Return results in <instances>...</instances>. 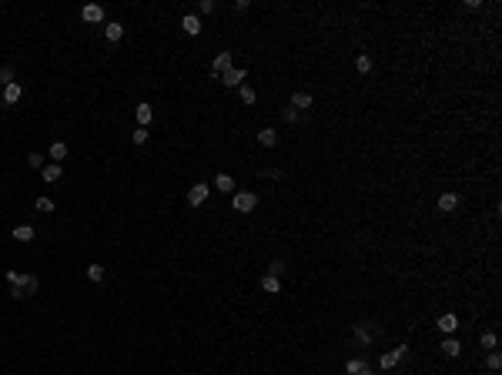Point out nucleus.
Listing matches in <instances>:
<instances>
[{"instance_id":"f257e3e1","label":"nucleus","mask_w":502,"mask_h":375,"mask_svg":"<svg viewBox=\"0 0 502 375\" xmlns=\"http://www.w3.org/2000/svg\"><path fill=\"white\" fill-rule=\"evenodd\" d=\"M7 281H10V298H31L40 288V281L34 275H20V272H7Z\"/></svg>"},{"instance_id":"f03ea898","label":"nucleus","mask_w":502,"mask_h":375,"mask_svg":"<svg viewBox=\"0 0 502 375\" xmlns=\"http://www.w3.org/2000/svg\"><path fill=\"white\" fill-rule=\"evenodd\" d=\"M351 335H355V342H359V345H372L375 338L382 335V328L375 325V322H355V328H351Z\"/></svg>"},{"instance_id":"7ed1b4c3","label":"nucleus","mask_w":502,"mask_h":375,"mask_svg":"<svg viewBox=\"0 0 502 375\" xmlns=\"http://www.w3.org/2000/svg\"><path fill=\"white\" fill-rule=\"evenodd\" d=\"M231 208H234V211H241V215H248V211H255V208H258V194H251V191H234V194H231Z\"/></svg>"},{"instance_id":"20e7f679","label":"nucleus","mask_w":502,"mask_h":375,"mask_svg":"<svg viewBox=\"0 0 502 375\" xmlns=\"http://www.w3.org/2000/svg\"><path fill=\"white\" fill-rule=\"evenodd\" d=\"M208 194H211V184H204V181L191 184V188H188V205H191V208H201V205L208 201Z\"/></svg>"},{"instance_id":"39448f33","label":"nucleus","mask_w":502,"mask_h":375,"mask_svg":"<svg viewBox=\"0 0 502 375\" xmlns=\"http://www.w3.org/2000/svg\"><path fill=\"white\" fill-rule=\"evenodd\" d=\"M234 67V57H231V50H221V54L215 57V64H211V77H221V74H228Z\"/></svg>"},{"instance_id":"423d86ee","label":"nucleus","mask_w":502,"mask_h":375,"mask_svg":"<svg viewBox=\"0 0 502 375\" xmlns=\"http://www.w3.org/2000/svg\"><path fill=\"white\" fill-rule=\"evenodd\" d=\"M345 375H375V368L368 359H348L345 362Z\"/></svg>"},{"instance_id":"0eeeda50","label":"nucleus","mask_w":502,"mask_h":375,"mask_svg":"<svg viewBox=\"0 0 502 375\" xmlns=\"http://www.w3.org/2000/svg\"><path fill=\"white\" fill-rule=\"evenodd\" d=\"M245 80H248V71H245V67H231L228 74H221V84H224V88H241Z\"/></svg>"},{"instance_id":"6e6552de","label":"nucleus","mask_w":502,"mask_h":375,"mask_svg":"<svg viewBox=\"0 0 502 375\" xmlns=\"http://www.w3.org/2000/svg\"><path fill=\"white\" fill-rule=\"evenodd\" d=\"M80 17H84L87 24H101L104 20V7L101 4H84V7H80Z\"/></svg>"},{"instance_id":"1a4fd4ad","label":"nucleus","mask_w":502,"mask_h":375,"mask_svg":"<svg viewBox=\"0 0 502 375\" xmlns=\"http://www.w3.org/2000/svg\"><path fill=\"white\" fill-rule=\"evenodd\" d=\"M455 208H459V194L455 191H446L442 198H438V211H442V215H452Z\"/></svg>"},{"instance_id":"9d476101","label":"nucleus","mask_w":502,"mask_h":375,"mask_svg":"<svg viewBox=\"0 0 502 375\" xmlns=\"http://www.w3.org/2000/svg\"><path fill=\"white\" fill-rule=\"evenodd\" d=\"M181 27H184V34H188V37H198V34H201L198 14H184V17H181Z\"/></svg>"},{"instance_id":"9b49d317","label":"nucleus","mask_w":502,"mask_h":375,"mask_svg":"<svg viewBox=\"0 0 502 375\" xmlns=\"http://www.w3.org/2000/svg\"><path fill=\"white\" fill-rule=\"evenodd\" d=\"M40 178H44L47 184H54V181H61V178H64V168L50 161V164H44V171H40Z\"/></svg>"},{"instance_id":"f8f14e48","label":"nucleus","mask_w":502,"mask_h":375,"mask_svg":"<svg viewBox=\"0 0 502 375\" xmlns=\"http://www.w3.org/2000/svg\"><path fill=\"white\" fill-rule=\"evenodd\" d=\"M311 104H315V97L305 94V91H295V94H291V107H295V111H308Z\"/></svg>"},{"instance_id":"ddd939ff","label":"nucleus","mask_w":502,"mask_h":375,"mask_svg":"<svg viewBox=\"0 0 502 375\" xmlns=\"http://www.w3.org/2000/svg\"><path fill=\"white\" fill-rule=\"evenodd\" d=\"M438 328H442L446 335H455V328H459V319H455V311H446V315L438 319Z\"/></svg>"},{"instance_id":"4468645a","label":"nucleus","mask_w":502,"mask_h":375,"mask_svg":"<svg viewBox=\"0 0 502 375\" xmlns=\"http://www.w3.org/2000/svg\"><path fill=\"white\" fill-rule=\"evenodd\" d=\"M215 188H218L221 194H234V188H238V184H234L231 175H218V178H215Z\"/></svg>"},{"instance_id":"2eb2a0df","label":"nucleus","mask_w":502,"mask_h":375,"mask_svg":"<svg viewBox=\"0 0 502 375\" xmlns=\"http://www.w3.org/2000/svg\"><path fill=\"white\" fill-rule=\"evenodd\" d=\"M442 352H446L449 359H459V355H462V345H459V338H452V335H449L446 342H442Z\"/></svg>"},{"instance_id":"dca6fc26","label":"nucleus","mask_w":502,"mask_h":375,"mask_svg":"<svg viewBox=\"0 0 502 375\" xmlns=\"http://www.w3.org/2000/svg\"><path fill=\"white\" fill-rule=\"evenodd\" d=\"M104 37L111 40V44H114V40H121V37H124V24H117V20H111V24L104 27Z\"/></svg>"},{"instance_id":"f3484780","label":"nucleus","mask_w":502,"mask_h":375,"mask_svg":"<svg viewBox=\"0 0 502 375\" xmlns=\"http://www.w3.org/2000/svg\"><path fill=\"white\" fill-rule=\"evenodd\" d=\"M20 94H24V91H20V84H7V88H4V104H17L20 101Z\"/></svg>"},{"instance_id":"a211bd4d","label":"nucleus","mask_w":502,"mask_h":375,"mask_svg":"<svg viewBox=\"0 0 502 375\" xmlns=\"http://www.w3.org/2000/svg\"><path fill=\"white\" fill-rule=\"evenodd\" d=\"M137 124H141V128H147V124H151V118H154V111H151V104H137Z\"/></svg>"},{"instance_id":"6ab92c4d","label":"nucleus","mask_w":502,"mask_h":375,"mask_svg":"<svg viewBox=\"0 0 502 375\" xmlns=\"http://www.w3.org/2000/svg\"><path fill=\"white\" fill-rule=\"evenodd\" d=\"M64 158H67V144H64V141H54V144H50V161H54V164H61Z\"/></svg>"},{"instance_id":"aec40b11","label":"nucleus","mask_w":502,"mask_h":375,"mask_svg":"<svg viewBox=\"0 0 502 375\" xmlns=\"http://www.w3.org/2000/svg\"><path fill=\"white\" fill-rule=\"evenodd\" d=\"M275 141H278V134H275L271 128H261V131H258V144H261V148H275Z\"/></svg>"},{"instance_id":"412c9836","label":"nucleus","mask_w":502,"mask_h":375,"mask_svg":"<svg viewBox=\"0 0 502 375\" xmlns=\"http://www.w3.org/2000/svg\"><path fill=\"white\" fill-rule=\"evenodd\" d=\"M261 288L268 292V295H278V292H281V281L275 278V275H264V278H261Z\"/></svg>"},{"instance_id":"4be33fe9","label":"nucleus","mask_w":502,"mask_h":375,"mask_svg":"<svg viewBox=\"0 0 502 375\" xmlns=\"http://www.w3.org/2000/svg\"><path fill=\"white\" fill-rule=\"evenodd\" d=\"M14 238L17 241H34V228H31V224H17V228H14Z\"/></svg>"},{"instance_id":"5701e85b","label":"nucleus","mask_w":502,"mask_h":375,"mask_svg":"<svg viewBox=\"0 0 502 375\" xmlns=\"http://www.w3.org/2000/svg\"><path fill=\"white\" fill-rule=\"evenodd\" d=\"M399 365V355H395V352H385L382 359H378V368H385V372H389V368H395Z\"/></svg>"},{"instance_id":"b1692460","label":"nucleus","mask_w":502,"mask_h":375,"mask_svg":"<svg viewBox=\"0 0 502 375\" xmlns=\"http://www.w3.org/2000/svg\"><path fill=\"white\" fill-rule=\"evenodd\" d=\"M238 94H241V101H245V104H255V101H258L255 88H248V84H241V88H238Z\"/></svg>"},{"instance_id":"393cba45","label":"nucleus","mask_w":502,"mask_h":375,"mask_svg":"<svg viewBox=\"0 0 502 375\" xmlns=\"http://www.w3.org/2000/svg\"><path fill=\"white\" fill-rule=\"evenodd\" d=\"M355 67H359V74H368V71H372V57H368V54H359Z\"/></svg>"},{"instance_id":"a878e982","label":"nucleus","mask_w":502,"mask_h":375,"mask_svg":"<svg viewBox=\"0 0 502 375\" xmlns=\"http://www.w3.org/2000/svg\"><path fill=\"white\" fill-rule=\"evenodd\" d=\"M87 278L91 281H104V265H87Z\"/></svg>"},{"instance_id":"bb28decb","label":"nucleus","mask_w":502,"mask_h":375,"mask_svg":"<svg viewBox=\"0 0 502 375\" xmlns=\"http://www.w3.org/2000/svg\"><path fill=\"white\" fill-rule=\"evenodd\" d=\"M0 84H4V88H7V84H14V67H10V64L0 67Z\"/></svg>"},{"instance_id":"cd10ccee","label":"nucleus","mask_w":502,"mask_h":375,"mask_svg":"<svg viewBox=\"0 0 502 375\" xmlns=\"http://www.w3.org/2000/svg\"><path fill=\"white\" fill-rule=\"evenodd\" d=\"M37 211H54V198H37Z\"/></svg>"},{"instance_id":"c85d7f7f","label":"nucleus","mask_w":502,"mask_h":375,"mask_svg":"<svg viewBox=\"0 0 502 375\" xmlns=\"http://www.w3.org/2000/svg\"><path fill=\"white\" fill-rule=\"evenodd\" d=\"M489 368H492V372H499V368H502V355H499V352L489 355Z\"/></svg>"},{"instance_id":"c756f323","label":"nucleus","mask_w":502,"mask_h":375,"mask_svg":"<svg viewBox=\"0 0 502 375\" xmlns=\"http://www.w3.org/2000/svg\"><path fill=\"white\" fill-rule=\"evenodd\" d=\"M198 14H215V0H201V4H198Z\"/></svg>"},{"instance_id":"7c9ffc66","label":"nucleus","mask_w":502,"mask_h":375,"mask_svg":"<svg viewBox=\"0 0 502 375\" xmlns=\"http://www.w3.org/2000/svg\"><path fill=\"white\" fill-rule=\"evenodd\" d=\"M131 137H134V144H144V141H147L151 134H147V128H137V131H134Z\"/></svg>"},{"instance_id":"2f4dec72","label":"nucleus","mask_w":502,"mask_h":375,"mask_svg":"<svg viewBox=\"0 0 502 375\" xmlns=\"http://www.w3.org/2000/svg\"><path fill=\"white\" fill-rule=\"evenodd\" d=\"M281 118H285L288 124H295V121H298V111H295V107H285V111H281Z\"/></svg>"},{"instance_id":"473e14b6","label":"nucleus","mask_w":502,"mask_h":375,"mask_svg":"<svg viewBox=\"0 0 502 375\" xmlns=\"http://www.w3.org/2000/svg\"><path fill=\"white\" fill-rule=\"evenodd\" d=\"M27 164H31V168H37V171H44V158H40V154H31V158H27Z\"/></svg>"},{"instance_id":"72a5a7b5","label":"nucleus","mask_w":502,"mask_h":375,"mask_svg":"<svg viewBox=\"0 0 502 375\" xmlns=\"http://www.w3.org/2000/svg\"><path fill=\"white\" fill-rule=\"evenodd\" d=\"M285 272V262H271V268H268V275H275V278H278V275Z\"/></svg>"},{"instance_id":"f704fd0d","label":"nucleus","mask_w":502,"mask_h":375,"mask_svg":"<svg viewBox=\"0 0 502 375\" xmlns=\"http://www.w3.org/2000/svg\"><path fill=\"white\" fill-rule=\"evenodd\" d=\"M482 349H495V335H492V332H486V335H482Z\"/></svg>"},{"instance_id":"c9c22d12","label":"nucleus","mask_w":502,"mask_h":375,"mask_svg":"<svg viewBox=\"0 0 502 375\" xmlns=\"http://www.w3.org/2000/svg\"><path fill=\"white\" fill-rule=\"evenodd\" d=\"M392 352L399 355V362H402V359H408V345H399V349H392Z\"/></svg>"}]
</instances>
